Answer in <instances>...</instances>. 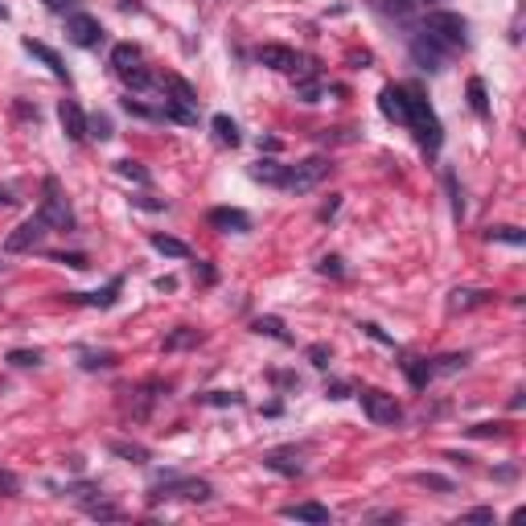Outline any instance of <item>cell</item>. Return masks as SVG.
Listing matches in <instances>:
<instances>
[{"mask_svg":"<svg viewBox=\"0 0 526 526\" xmlns=\"http://www.w3.org/2000/svg\"><path fill=\"white\" fill-rule=\"evenodd\" d=\"M411 481L424 485V490H436V494H452L457 485L449 481V477H441V473H411Z\"/></svg>","mask_w":526,"mask_h":526,"instance_id":"cell-24","label":"cell"},{"mask_svg":"<svg viewBox=\"0 0 526 526\" xmlns=\"http://www.w3.org/2000/svg\"><path fill=\"white\" fill-rule=\"evenodd\" d=\"M0 21H9V9H4V4H0Z\"/></svg>","mask_w":526,"mask_h":526,"instance_id":"cell-46","label":"cell"},{"mask_svg":"<svg viewBox=\"0 0 526 526\" xmlns=\"http://www.w3.org/2000/svg\"><path fill=\"white\" fill-rule=\"evenodd\" d=\"M86 136H99V140H111V124L103 116H95V119H86Z\"/></svg>","mask_w":526,"mask_h":526,"instance_id":"cell-35","label":"cell"},{"mask_svg":"<svg viewBox=\"0 0 526 526\" xmlns=\"http://www.w3.org/2000/svg\"><path fill=\"white\" fill-rule=\"evenodd\" d=\"M50 259H54V263H66V268H78V271L86 268V255H66V251H54Z\"/></svg>","mask_w":526,"mask_h":526,"instance_id":"cell-39","label":"cell"},{"mask_svg":"<svg viewBox=\"0 0 526 526\" xmlns=\"http://www.w3.org/2000/svg\"><path fill=\"white\" fill-rule=\"evenodd\" d=\"M403 128L416 136V144L428 157H436L444 144V128H441V116L432 111V103L424 95H419L416 86H408V111H403Z\"/></svg>","mask_w":526,"mask_h":526,"instance_id":"cell-1","label":"cell"},{"mask_svg":"<svg viewBox=\"0 0 526 526\" xmlns=\"http://www.w3.org/2000/svg\"><path fill=\"white\" fill-rule=\"evenodd\" d=\"M358 399H362L366 419H370V424H378V428H395V424H403V408H399V399L387 395V391L362 387V391H358Z\"/></svg>","mask_w":526,"mask_h":526,"instance_id":"cell-3","label":"cell"},{"mask_svg":"<svg viewBox=\"0 0 526 526\" xmlns=\"http://www.w3.org/2000/svg\"><path fill=\"white\" fill-rule=\"evenodd\" d=\"M469 108H473V116H490V99H485V83L481 78H469Z\"/></svg>","mask_w":526,"mask_h":526,"instance_id":"cell-25","label":"cell"},{"mask_svg":"<svg viewBox=\"0 0 526 526\" xmlns=\"http://www.w3.org/2000/svg\"><path fill=\"white\" fill-rule=\"evenodd\" d=\"M116 169H119V177H132L136 185H152V173L140 169V161H132V157H128V161H119Z\"/></svg>","mask_w":526,"mask_h":526,"instance_id":"cell-27","label":"cell"},{"mask_svg":"<svg viewBox=\"0 0 526 526\" xmlns=\"http://www.w3.org/2000/svg\"><path fill=\"white\" fill-rule=\"evenodd\" d=\"M149 243H152L157 251H161V255H169V259H190V255H194V251L185 247L182 239H173V235H152Z\"/></svg>","mask_w":526,"mask_h":526,"instance_id":"cell-22","label":"cell"},{"mask_svg":"<svg viewBox=\"0 0 526 526\" xmlns=\"http://www.w3.org/2000/svg\"><path fill=\"white\" fill-rule=\"evenodd\" d=\"M12 202H17V198H12L9 190H0V206H12Z\"/></svg>","mask_w":526,"mask_h":526,"instance_id":"cell-45","label":"cell"},{"mask_svg":"<svg viewBox=\"0 0 526 526\" xmlns=\"http://www.w3.org/2000/svg\"><path fill=\"white\" fill-rule=\"evenodd\" d=\"M0 490H4V494H17V490H21V481H17L12 473H0Z\"/></svg>","mask_w":526,"mask_h":526,"instance_id":"cell-43","label":"cell"},{"mask_svg":"<svg viewBox=\"0 0 526 526\" xmlns=\"http://www.w3.org/2000/svg\"><path fill=\"white\" fill-rule=\"evenodd\" d=\"M255 58L268 66V70H279V75H292V70L301 66V54H296V50H288V45H279V42L259 45Z\"/></svg>","mask_w":526,"mask_h":526,"instance_id":"cell-10","label":"cell"},{"mask_svg":"<svg viewBox=\"0 0 526 526\" xmlns=\"http://www.w3.org/2000/svg\"><path fill=\"white\" fill-rule=\"evenodd\" d=\"M58 124H62V132L75 140V144H83L86 140V116H83V108H78L75 99H62V103H58Z\"/></svg>","mask_w":526,"mask_h":526,"instance_id":"cell-12","label":"cell"},{"mask_svg":"<svg viewBox=\"0 0 526 526\" xmlns=\"http://www.w3.org/2000/svg\"><path fill=\"white\" fill-rule=\"evenodd\" d=\"M111 452H116V457H128V461H136V465L149 461V449H140V444H124V441H116V444H111Z\"/></svg>","mask_w":526,"mask_h":526,"instance_id":"cell-30","label":"cell"},{"mask_svg":"<svg viewBox=\"0 0 526 526\" xmlns=\"http://www.w3.org/2000/svg\"><path fill=\"white\" fill-rule=\"evenodd\" d=\"M490 239H494V243H510V247H522L526 243V235L518 226H498V231H490Z\"/></svg>","mask_w":526,"mask_h":526,"instance_id":"cell-29","label":"cell"},{"mask_svg":"<svg viewBox=\"0 0 526 526\" xmlns=\"http://www.w3.org/2000/svg\"><path fill=\"white\" fill-rule=\"evenodd\" d=\"M9 362L12 366H37V362H42V354H37V350H12Z\"/></svg>","mask_w":526,"mask_h":526,"instance_id":"cell-37","label":"cell"},{"mask_svg":"<svg viewBox=\"0 0 526 526\" xmlns=\"http://www.w3.org/2000/svg\"><path fill=\"white\" fill-rule=\"evenodd\" d=\"M424 33H432L444 50H465L469 45V21L461 12H449V9H432L424 17Z\"/></svg>","mask_w":526,"mask_h":526,"instance_id":"cell-2","label":"cell"},{"mask_svg":"<svg viewBox=\"0 0 526 526\" xmlns=\"http://www.w3.org/2000/svg\"><path fill=\"white\" fill-rule=\"evenodd\" d=\"M25 54H33V58H37V62H42L45 66V70H50V75H54V78H62V83H70V70H66V62H62V58H58V50H50V45H45V42H33V37H25Z\"/></svg>","mask_w":526,"mask_h":526,"instance_id":"cell-13","label":"cell"},{"mask_svg":"<svg viewBox=\"0 0 526 526\" xmlns=\"http://www.w3.org/2000/svg\"><path fill=\"white\" fill-rule=\"evenodd\" d=\"M50 12H62V17H70V12H78V0H42Z\"/></svg>","mask_w":526,"mask_h":526,"instance_id":"cell-38","label":"cell"},{"mask_svg":"<svg viewBox=\"0 0 526 526\" xmlns=\"http://www.w3.org/2000/svg\"><path fill=\"white\" fill-rule=\"evenodd\" d=\"M198 342H202V333L198 329H177V333L165 337V350H185V345H198Z\"/></svg>","mask_w":526,"mask_h":526,"instance_id":"cell-28","label":"cell"},{"mask_svg":"<svg viewBox=\"0 0 526 526\" xmlns=\"http://www.w3.org/2000/svg\"><path fill=\"white\" fill-rule=\"evenodd\" d=\"M461 522H494V510H485V506H481V510H469Z\"/></svg>","mask_w":526,"mask_h":526,"instance_id":"cell-41","label":"cell"},{"mask_svg":"<svg viewBox=\"0 0 526 526\" xmlns=\"http://www.w3.org/2000/svg\"><path fill=\"white\" fill-rule=\"evenodd\" d=\"M161 86L169 91V103H185V108H198V91L185 83L182 75H165Z\"/></svg>","mask_w":526,"mask_h":526,"instance_id":"cell-18","label":"cell"},{"mask_svg":"<svg viewBox=\"0 0 526 526\" xmlns=\"http://www.w3.org/2000/svg\"><path fill=\"white\" fill-rule=\"evenodd\" d=\"M210 481H198V477H165L149 490V502H169V498H190V502H210Z\"/></svg>","mask_w":526,"mask_h":526,"instance_id":"cell-4","label":"cell"},{"mask_svg":"<svg viewBox=\"0 0 526 526\" xmlns=\"http://www.w3.org/2000/svg\"><path fill=\"white\" fill-rule=\"evenodd\" d=\"M255 333H268V337H276V342H292L279 317H259V321H255Z\"/></svg>","mask_w":526,"mask_h":526,"instance_id":"cell-26","label":"cell"},{"mask_svg":"<svg viewBox=\"0 0 526 526\" xmlns=\"http://www.w3.org/2000/svg\"><path fill=\"white\" fill-rule=\"evenodd\" d=\"M210 226L223 231V235H247L251 214L247 210H235V206H214V210H210Z\"/></svg>","mask_w":526,"mask_h":526,"instance_id":"cell-11","label":"cell"},{"mask_svg":"<svg viewBox=\"0 0 526 526\" xmlns=\"http://www.w3.org/2000/svg\"><path fill=\"white\" fill-rule=\"evenodd\" d=\"M279 514L292 518V522H317V526H325L333 518L329 506H321V502H292V506H284Z\"/></svg>","mask_w":526,"mask_h":526,"instance_id":"cell-15","label":"cell"},{"mask_svg":"<svg viewBox=\"0 0 526 526\" xmlns=\"http://www.w3.org/2000/svg\"><path fill=\"white\" fill-rule=\"evenodd\" d=\"M111 362H116V354H108V350H103V354H91V350H86V354H83L86 370H108Z\"/></svg>","mask_w":526,"mask_h":526,"instance_id":"cell-34","label":"cell"},{"mask_svg":"<svg viewBox=\"0 0 526 526\" xmlns=\"http://www.w3.org/2000/svg\"><path fill=\"white\" fill-rule=\"evenodd\" d=\"M325 395H329V399H345V395H350V387H345V383H333V387H325Z\"/></svg>","mask_w":526,"mask_h":526,"instance_id":"cell-44","label":"cell"},{"mask_svg":"<svg viewBox=\"0 0 526 526\" xmlns=\"http://www.w3.org/2000/svg\"><path fill=\"white\" fill-rule=\"evenodd\" d=\"M452 50H444L432 33H411V58H416L419 70H444Z\"/></svg>","mask_w":526,"mask_h":526,"instance_id":"cell-8","label":"cell"},{"mask_svg":"<svg viewBox=\"0 0 526 526\" xmlns=\"http://www.w3.org/2000/svg\"><path fill=\"white\" fill-rule=\"evenodd\" d=\"M321 271H325V276H342V259H337V255H325V259H321Z\"/></svg>","mask_w":526,"mask_h":526,"instance_id":"cell-42","label":"cell"},{"mask_svg":"<svg viewBox=\"0 0 526 526\" xmlns=\"http://www.w3.org/2000/svg\"><path fill=\"white\" fill-rule=\"evenodd\" d=\"M329 173H333L329 157H309V161H301V165H292L288 169V185H284V190H292V194H309V190H317Z\"/></svg>","mask_w":526,"mask_h":526,"instance_id":"cell-7","label":"cell"},{"mask_svg":"<svg viewBox=\"0 0 526 526\" xmlns=\"http://www.w3.org/2000/svg\"><path fill=\"white\" fill-rule=\"evenodd\" d=\"M251 177L255 182H263V185H288V165H279V161H255L251 165Z\"/></svg>","mask_w":526,"mask_h":526,"instance_id":"cell-19","label":"cell"},{"mask_svg":"<svg viewBox=\"0 0 526 526\" xmlns=\"http://www.w3.org/2000/svg\"><path fill=\"white\" fill-rule=\"evenodd\" d=\"M378 108H383V116L387 119L403 124V111H408V86H399V83L383 86V91H378Z\"/></svg>","mask_w":526,"mask_h":526,"instance_id":"cell-14","label":"cell"},{"mask_svg":"<svg viewBox=\"0 0 526 526\" xmlns=\"http://www.w3.org/2000/svg\"><path fill=\"white\" fill-rule=\"evenodd\" d=\"M428 4H432V9H441V4H444V0H428Z\"/></svg>","mask_w":526,"mask_h":526,"instance_id":"cell-47","label":"cell"},{"mask_svg":"<svg viewBox=\"0 0 526 526\" xmlns=\"http://www.w3.org/2000/svg\"><path fill=\"white\" fill-rule=\"evenodd\" d=\"M119 83L132 86V91H149V86H152V70L144 62H132L128 70H119Z\"/></svg>","mask_w":526,"mask_h":526,"instance_id":"cell-21","label":"cell"},{"mask_svg":"<svg viewBox=\"0 0 526 526\" xmlns=\"http://www.w3.org/2000/svg\"><path fill=\"white\" fill-rule=\"evenodd\" d=\"M50 235V226H45L42 214H33L25 218L17 231H12L9 239H4V251H12V255H21V251H33V247H42V239Z\"/></svg>","mask_w":526,"mask_h":526,"instance_id":"cell-9","label":"cell"},{"mask_svg":"<svg viewBox=\"0 0 526 526\" xmlns=\"http://www.w3.org/2000/svg\"><path fill=\"white\" fill-rule=\"evenodd\" d=\"M119 284H124V279H111L108 288L103 292H70V301L75 304H91V309H111V304H116V292H119Z\"/></svg>","mask_w":526,"mask_h":526,"instance_id":"cell-17","label":"cell"},{"mask_svg":"<svg viewBox=\"0 0 526 526\" xmlns=\"http://www.w3.org/2000/svg\"><path fill=\"white\" fill-rule=\"evenodd\" d=\"M485 301H490V292H452V309H473Z\"/></svg>","mask_w":526,"mask_h":526,"instance_id":"cell-31","label":"cell"},{"mask_svg":"<svg viewBox=\"0 0 526 526\" xmlns=\"http://www.w3.org/2000/svg\"><path fill=\"white\" fill-rule=\"evenodd\" d=\"M66 37H70L78 50H99V45H108V29H103L99 17H91V12H70V17H66Z\"/></svg>","mask_w":526,"mask_h":526,"instance_id":"cell-6","label":"cell"},{"mask_svg":"<svg viewBox=\"0 0 526 526\" xmlns=\"http://www.w3.org/2000/svg\"><path fill=\"white\" fill-rule=\"evenodd\" d=\"M444 185H449V194H452V214L461 218L465 214V202H461V190H457V177H452V173H444Z\"/></svg>","mask_w":526,"mask_h":526,"instance_id":"cell-36","label":"cell"},{"mask_svg":"<svg viewBox=\"0 0 526 526\" xmlns=\"http://www.w3.org/2000/svg\"><path fill=\"white\" fill-rule=\"evenodd\" d=\"M399 366H403V375H408V383H411V387H416V391H424V387H428L432 366L424 362V358H403V362H399Z\"/></svg>","mask_w":526,"mask_h":526,"instance_id":"cell-20","label":"cell"},{"mask_svg":"<svg viewBox=\"0 0 526 526\" xmlns=\"http://www.w3.org/2000/svg\"><path fill=\"white\" fill-rule=\"evenodd\" d=\"M37 214L45 218V226L50 231H75V210H70V202H66V194L58 190L54 177H45L42 185V210Z\"/></svg>","mask_w":526,"mask_h":526,"instance_id":"cell-5","label":"cell"},{"mask_svg":"<svg viewBox=\"0 0 526 526\" xmlns=\"http://www.w3.org/2000/svg\"><path fill=\"white\" fill-rule=\"evenodd\" d=\"M469 362V354H449V358H436V366H432V375L441 370V375H452V370H461V366Z\"/></svg>","mask_w":526,"mask_h":526,"instance_id":"cell-32","label":"cell"},{"mask_svg":"<svg viewBox=\"0 0 526 526\" xmlns=\"http://www.w3.org/2000/svg\"><path fill=\"white\" fill-rule=\"evenodd\" d=\"M263 465H268L271 473H284V477H301L304 473V461H301V452L296 449H276L263 457Z\"/></svg>","mask_w":526,"mask_h":526,"instance_id":"cell-16","label":"cell"},{"mask_svg":"<svg viewBox=\"0 0 526 526\" xmlns=\"http://www.w3.org/2000/svg\"><path fill=\"white\" fill-rule=\"evenodd\" d=\"M0 268H4V263H0Z\"/></svg>","mask_w":526,"mask_h":526,"instance_id":"cell-48","label":"cell"},{"mask_svg":"<svg viewBox=\"0 0 526 526\" xmlns=\"http://www.w3.org/2000/svg\"><path fill=\"white\" fill-rule=\"evenodd\" d=\"M210 128H214L218 144H231V149H235L239 140H243V136H239V124L231 116H214V119H210Z\"/></svg>","mask_w":526,"mask_h":526,"instance_id":"cell-23","label":"cell"},{"mask_svg":"<svg viewBox=\"0 0 526 526\" xmlns=\"http://www.w3.org/2000/svg\"><path fill=\"white\" fill-rule=\"evenodd\" d=\"M473 436H506V432H502V424H473Z\"/></svg>","mask_w":526,"mask_h":526,"instance_id":"cell-40","label":"cell"},{"mask_svg":"<svg viewBox=\"0 0 526 526\" xmlns=\"http://www.w3.org/2000/svg\"><path fill=\"white\" fill-rule=\"evenodd\" d=\"M309 362L317 366V370H329L333 350H329V345H309Z\"/></svg>","mask_w":526,"mask_h":526,"instance_id":"cell-33","label":"cell"}]
</instances>
